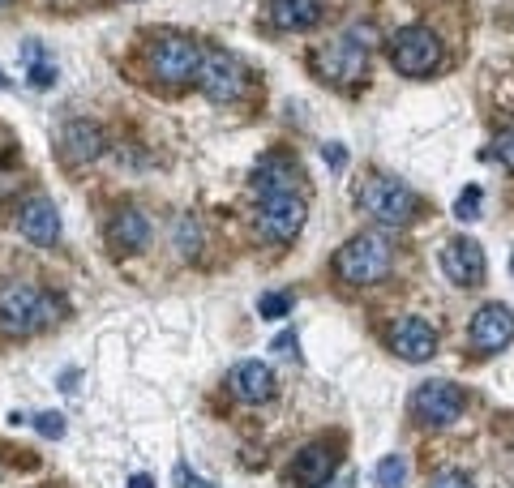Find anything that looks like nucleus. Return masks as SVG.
<instances>
[{
  "instance_id": "f257e3e1",
  "label": "nucleus",
  "mask_w": 514,
  "mask_h": 488,
  "mask_svg": "<svg viewBox=\"0 0 514 488\" xmlns=\"http://www.w3.org/2000/svg\"><path fill=\"white\" fill-rule=\"evenodd\" d=\"M60 317V296L13 279L0 287V334H35Z\"/></svg>"
},
{
  "instance_id": "f03ea898",
  "label": "nucleus",
  "mask_w": 514,
  "mask_h": 488,
  "mask_svg": "<svg viewBox=\"0 0 514 488\" xmlns=\"http://www.w3.org/2000/svg\"><path fill=\"white\" fill-rule=\"evenodd\" d=\"M390 266H395V244H390L382 232H356L335 253V274L347 287L382 283L390 274Z\"/></svg>"
},
{
  "instance_id": "7ed1b4c3",
  "label": "nucleus",
  "mask_w": 514,
  "mask_h": 488,
  "mask_svg": "<svg viewBox=\"0 0 514 488\" xmlns=\"http://www.w3.org/2000/svg\"><path fill=\"white\" fill-rule=\"evenodd\" d=\"M356 202L386 227H407V223L420 219V210H425V202H420V197L395 176H369L365 185H360Z\"/></svg>"
},
{
  "instance_id": "20e7f679",
  "label": "nucleus",
  "mask_w": 514,
  "mask_h": 488,
  "mask_svg": "<svg viewBox=\"0 0 514 488\" xmlns=\"http://www.w3.org/2000/svg\"><path fill=\"white\" fill-rule=\"evenodd\" d=\"M373 30L369 26H356V30H347L343 39H335L330 48L317 56V69H322V78L326 82H339V86H356V82H365V73H369V39Z\"/></svg>"
},
{
  "instance_id": "39448f33",
  "label": "nucleus",
  "mask_w": 514,
  "mask_h": 488,
  "mask_svg": "<svg viewBox=\"0 0 514 488\" xmlns=\"http://www.w3.org/2000/svg\"><path fill=\"white\" fill-rule=\"evenodd\" d=\"M198 86L206 90V99H215V103H240V99L249 95V69L240 65L232 52H223V48H202Z\"/></svg>"
},
{
  "instance_id": "423d86ee",
  "label": "nucleus",
  "mask_w": 514,
  "mask_h": 488,
  "mask_svg": "<svg viewBox=\"0 0 514 488\" xmlns=\"http://www.w3.org/2000/svg\"><path fill=\"white\" fill-rule=\"evenodd\" d=\"M150 69H155L159 82H198V69H202V43L189 39V35H163L150 43Z\"/></svg>"
},
{
  "instance_id": "0eeeda50",
  "label": "nucleus",
  "mask_w": 514,
  "mask_h": 488,
  "mask_svg": "<svg viewBox=\"0 0 514 488\" xmlns=\"http://www.w3.org/2000/svg\"><path fill=\"white\" fill-rule=\"evenodd\" d=\"M390 65H395L403 78H429V73L442 65V39L425 26H407L390 43Z\"/></svg>"
},
{
  "instance_id": "6e6552de",
  "label": "nucleus",
  "mask_w": 514,
  "mask_h": 488,
  "mask_svg": "<svg viewBox=\"0 0 514 488\" xmlns=\"http://www.w3.org/2000/svg\"><path fill=\"white\" fill-rule=\"evenodd\" d=\"M463 390L455 386V381H420V386L412 390V416L420 424H429V429H446V424H455L463 416Z\"/></svg>"
},
{
  "instance_id": "1a4fd4ad",
  "label": "nucleus",
  "mask_w": 514,
  "mask_h": 488,
  "mask_svg": "<svg viewBox=\"0 0 514 488\" xmlns=\"http://www.w3.org/2000/svg\"><path fill=\"white\" fill-rule=\"evenodd\" d=\"M305 215H309V202L300 189H287V193H270L262 197V206H257V227H262L266 240H292L300 236V227H305Z\"/></svg>"
},
{
  "instance_id": "9d476101",
  "label": "nucleus",
  "mask_w": 514,
  "mask_h": 488,
  "mask_svg": "<svg viewBox=\"0 0 514 488\" xmlns=\"http://www.w3.org/2000/svg\"><path fill=\"white\" fill-rule=\"evenodd\" d=\"M442 270L446 279L455 287H480L489 274V262H485V249L472 240V236H455L442 244Z\"/></svg>"
},
{
  "instance_id": "9b49d317",
  "label": "nucleus",
  "mask_w": 514,
  "mask_h": 488,
  "mask_svg": "<svg viewBox=\"0 0 514 488\" xmlns=\"http://www.w3.org/2000/svg\"><path fill=\"white\" fill-rule=\"evenodd\" d=\"M335 467H339L335 441H309V446L292 459V467H287V480H296L300 488H322L330 476H335Z\"/></svg>"
},
{
  "instance_id": "f8f14e48",
  "label": "nucleus",
  "mask_w": 514,
  "mask_h": 488,
  "mask_svg": "<svg viewBox=\"0 0 514 488\" xmlns=\"http://www.w3.org/2000/svg\"><path fill=\"white\" fill-rule=\"evenodd\" d=\"M510 343H514V313L506 304H485V309L472 317V347L493 356V352H506Z\"/></svg>"
},
{
  "instance_id": "ddd939ff",
  "label": "nucleus",
  "mask_w": 514,
  "mask_h": 488,
  "mask_svg": "<svg viewBox=\"0 0 514 488\" xmlns=\"http://www.w3.org/2000/svg\"><path fill=\"white\" fill-rule=\"evenodd\" d=\"M390 352L407 364H425L437 352V330L425 322V317H403L390 330Z\"/></svg>"
},
{
  "instance_id": "4468645a",
  "label": "nucleus",
  "mask_w": 514,
  "mask_h": 488,
  "mask_svg": "<svg viewBox=\"0 0 514 488\" xmlns=\"http://www.w3.org/2000/svg\"><path fill=\"white\" fill-rule=\"evenodd\" d=\"M18 232L39 244V249H48V244L60 240V210L48 202V197H26L18 206Z\"/></svg>"
},
{
  "instance_id": "2eb2a0df",
  "label": "nucleus",
  "mask_w": 514,
  "mask_h": 488,
  "mask_svg": "<svg viewBox=\"0 0 514 488\" xmlns=\"http://www.w3.org/2000/svg\"><path fill=\"white\" fill-rule=\"evenodd\" d=\"M103 150H108V137H103V129L95 125V120H69L65 129H60V155H65L69 163H95Z\"/></svg>"
},
{
  "instance_id": "dca6fc26",
  "label": "nucleus",
  "mask_w": 514,
  "mask_h": 488,
  "mask_svg": "<svg viewBox=\"0 0 514 488\" xmlns=\"http://www.w3.org/2000/svg\"><path fill=\"white\" fill-rule=\"evenodd\" d=\"M228 390L240 403H266L275 394V373H270L266 360H240L228 373Z\"/></svg>"
},
{
  "instance_id": "f3484780",
  "label": "nucleus",
  "mask_w": 514,
  "mask_h": 488,
  "mask_svg": "<svg viewBox=\"0 0 514 488\" xmlns=\"http://www.w3.org/2000/svg\"><path fill=\"white\" fill-rule=\"evenodd\" d=\"M300 185V167L287 159V155H262L253 167V193L257 197H270V193H287Z\"/></svg>"
},
{
  "instance_id": "a211bd4d",
  "label": "nucleus",
  "mask_w": 514,
  "mask_h": 488,
  "mask_svg": "<svg viewBox=\"0 0 514 488\" xmlns=\"http://www.w3.org/2000/svg\"><path fill=\"white\" fill-rule=\"evenodd\" d=\"M108 236H112V244H116V249H125V253H138V249H146V244H150V219L142 215L138 206H125V210H120V215L112 219Z\"/></svg>"
},
{
  "instance_id": "6ab92c4d",
  "label": "nucleus",
  "mask_w": 514,
  "mask_h": 488,
  "mask_svg": "<svg viewBox=\"0 0 514 488\" xmlns=\"http://www.w3.org/2000/svg\"><path fill=\"white\" fill-rule=\"evenodd\" d=\"M270 22L279 30H313L322 22V0H270Z\"/></svg>"
},
{
  "instance_id": "aec40b11",
  "label": "nucleus",
  "mask_w": 514,
  "mask_h": 488,
  "mask_svg": "<svg viewBox=\"0 0 514 488\" xmlns=\"http://www.w3.org/2000/svg\"><path fill=\"white\" fill-rule=\"evenodd\" d=\"M172 244H176L180 257H198L202 253V227H198V219H193V215H176Z\"/></svg>"
},
{
  "instance_id": "412c9836",
  "label": "nucleus",
  "mask_w": 514,
  "mask_h": 488,
  "mask_svg": "<svg viewBox=\"0 0 514 488\" xmlns=\"http://www.w3.org/2000/svg\"><path fill=\"white\" fill-rule=\"evenodd\" d=\"M407 471H412V463H407L403 454H386V459L373 467V480H377V488H407Z\"/></svg>"
},
{
  "instance_id": "4be33fe9",
  "label": "nucleus",
  "mask_w": 514,
  "mask_h": 488,
  "mask_svg": "<svg viewBox=\"0 0 514 488\" xmlns=\"http://www.w3.org/2000/svg\"><path fill=\"white\" fill-rule=\"evenodd\" d=\"M22 56H26V65H30V69H26L30 86H52V82H56V65H52V60H43L39 43H26Z\"/></svg>"
},
{
  "instance_id": "5701e85b",
  "label": "nucleus",
  "mask_w": 514,
  "mask_h": 488,
  "mask_svg": "<svg viewBox=\"0 0 514 488\" xmlns=\"http://www.w3.org/2000/svg\"><path fill=\"white\" fill-rule=\"evenodd\" d=\"M480 202H485V193H480V185H467V189L459 193V202H455V219L476 223V219H480Z\"/></svg>"
},
{
  "instance_id": "b1692460",
  "label": "nucleus",
  "mask_w": 514,
  "mask_h": 488,
  "mask_svg": "<svg viewBox=\"0 0 514 488\" xmlns=\"http://www.w3.org/2000/svg\"><path fill=\"white\" fill-rule=\"evenodd\" d=\"M257 313L270 317V322H279V317L292 313V292H270V296H262V300H257Z\"/></svg>"
},
{
  "instance_id": "393cba45",
  "label": "nucleus",
  "mask_w": 514,
  "mask_h": 488,
  "mask_svg": "<svg viewBox=\"0 0 514 488\" xmlns=\"http://www.w3.org/2000/svg\"><path fill=\"white\" fill-rule=\"evenodd\" d=\"M493 159L502 163V167H510V172H514V129L497 133V142H493Z\"/></svg>"
},
{
  "instance_id": "a878e982",
  "label": "nucleus",
  "mask_w": 514,
  "mask_h": 488,
  "mask_svg": "<svg viewBox=\"0 0 514 488\" xmlns=\"http://www.w3.org/2000/svg\"><path fill=\"white\" fill-rule=\"evenodd\" d=\"M35 429L43 437H65V420H60L56 411H43V416H35Z\"/></svg>"
},
{
  "instance_id": "bb28decb",
  "label": "nucleus",
  "mask_w": 514,
  "mask_h": 488,
  "mask_svg": "<svg viewBox=\"0 0 514 488\" xmlns=\"http://www.w3.org/2000/svg\"><path fill=\"white\" fill-rule=\"evenodd\" d=\"M429 488H476V484L467 480L463 471H437V476L429 480Z\"/></svg>"
},
{
  "instance_id": "cd10ccee",
  "label": "nucleus",
  "mask_w": 514,
  "mask_h": 488,
  "mask_svg": "<svg viewBox=\"0 0 514 488\" xmlns=\"http://www.w3.org/2000/svg\"><path fill=\"white\" fill-rule=\"evenodd\" d=\"M176 484H180V488H215L210 480H202L198 471H189L185 463H176Z\"/></svg>"
},
{
  "instance_id": "c85d7f7f",
  "label": "nucleus",
  "mask_w": 514,
  "mask_h": 488,
  "mask_svg": "<svg viewBox=\"0 0 514 488\" xmlns=\"http://www.w3.org/2000/svg\"><path fill=\"white\" fill-rule=\"evenodd\" d=\"M275 352H283V356H296V330L279 334V339H275Z\"/></svg>"
},
{
  "instance_id": "c756f323",
  "label": "nucleus",
  "mask_w": 514,
  "mask_h": 488,
  "mask_svg": "<svg viewBox=\"0 0 514 488\" xmlns=\"http://www.w3.org/2000/svg\"><path fill=\"white\" fill-rule=\"evenodd\" d=\"M326 159H330V167H343L347 163V155H343L339 146H326Z\"/></svg>"
},
{
  "instance_id": "7c9ffc66",
  "label": "nucleus",
  "mask_w": 514,
  "mask_h": 488,
  "mask_svg": "<svg viewBox=\"0 0 514 488\" xmlns=\"http://www.w3.org/2000/svg\"><path fill=\"white\" fill-rule=\"evenodd\" d=\"M129 488H155V480H150V476H133Z\"/></svg>"
},
{
  "instance_id": "2f4dec72",
  "label": "nucleus",
  "mask_w": 514,
  "mask_h": 488,
  "mask_svg": "<svg viewBox=\"0 0 514 488\" xmlns=\"http://www.w3.org/2000/svg\"><path fill=\"white\" fill-rule=\"evenodd\" d=\"M5 5H9V0H0V9H5Z\"/></svg>"
}]
</instances>
